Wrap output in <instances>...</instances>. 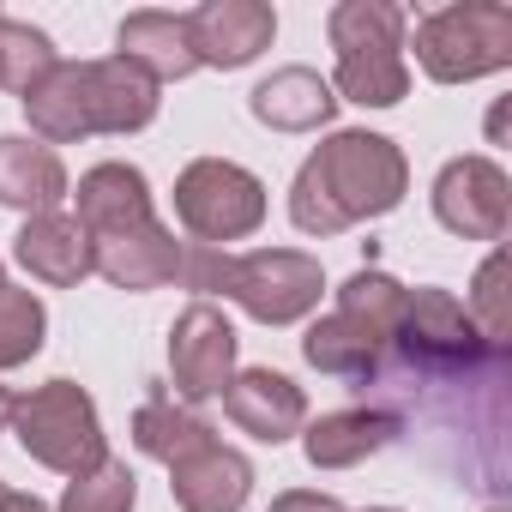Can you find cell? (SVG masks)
<instances>
[{
	"instance_id": "obj_3",
	"label": "cell",
	"mask_w": 512,
	"mask_h": 512,
	"mask_svg": "<svg viewBox=\"0 0 512 512\" xmlns=\"http://www.w3.org/2000/svg\"><path fill=\"white\" fill-rule=\"evenodd\" d=\"M181 284L199 296H229L260 326H290L308 308H320L326 272L314 253L296 247H260V253H223V247H181Z\"/></svg>"
},
{
	"instance_id": "obj_10",
	"label": "cell",
	"mask_w": 512,
	"mask_h": 512,
	"mask_svg": "<svg viewBox=\"0 0 512 512\" xmlns=\"http://www.w3.org/2000/svg\"><path fill=\"white\" fill-rule=\"evenodd\" d=\"M169 368H175V392L181 398H217L229 386V368H235V326L223 320V308L211 302H193L175 332H169Z\"/></svg>"
},
{
	"instance_id": "obj_21",
	"label": "cell",
	"mask_w": 512,
	"mask_h": 512,
	"mask_svg": "<svg viewBox=\"0 0 512 512\" xmlns=\"http://www.w3.org/2000/svg\"><path fill=\"white\" fill-rule=\"evenodd\" d=\"M398 428L404 422L392 410H338V416H320L302 446H308V464L314 470H350V464L386 452L398 440Z\"/></svg>"
},
{
	"instance_id": "obj_15",
	"label": "cell",
	"mask_w": 512,
	"mask_h": 512,
	"mask_svg": "<svg viewBox=\"0 0 512 512\" xmlns=\"http://www.w3.org/2000/svg\"><path fill=\"white\" fill-rule=\"evenodd\" d=\"M19 266L37 278V284H55V290H67V284H79V278H91L97 272V253H91V235H85V223L79 217H67V211H37L25 229H19Z\"/></svg>"
},
{
	"instance_id": "obj_2",
	"label": "cell",
	"mask_w": 512,
	"mask_h": 512,
	"mask_svg": "<svg viewBox=\"0 0 512 512\" xmlns=\"http://www.w3.org/2000/svg\"><path fill=\"white\" fill-rule=\"evenodd\" d=\"M25 115L43 139H91V133H139L157 121V85L127 67L121 55L109 61H55L25 97Z\"/></svg>"
},
{
	"instance_id": "obj_34",
	"label": "cell",
	"mask_w": 512,
	"mask_h": 512,
	"mask_svg": "<svg viewBox=\"0 0 512 512\" xmlns=\"http://www.w3.org/2000/svg\"><path fill=\"white\" fill-rule=\"evenodd\" d=\"M494 512H500V506H494Z\"/></svg>"
},
{
	"instance_id": "obj_32",
	"label": "cell",
	"mask_w": 512,
	"mask_h": 512,
	"mask_svg": "<svg viewBox=\"0 0 512 512\" xmlns=\"http://www.w3.org/2000/svg\"><path fill=\"white\" fill-rule=\"evenodd\" d=\"M0 290H7V272H0Z\"/></svg>"
},
{
	"instance_id": "obj_33",
	"label": "cell",
	"mask_w": 512,
	"mask_h": 512,
	"mask_svg": "<svg viewBox=\"0 0 512 512\" xmlns=\"http://www.w3.org/2000/svg\"><path fill=\"white\" fill-rule=\"evenodd\" d=\"M0 494H7V488H0Z\"/></svg>"
},
{
	"instance_id": "obj_30",
	"label": "cell",
	"mask_w": 512,
	"mask_h": 512,
	"mask_svg": "<svg viewBox=\"0 0 512 512\" xmlns=\"http://www.w3.org/2000/svg\"><path fill=\"white\" fill-rule=\"evenodd\" d=\"M13 404H19V398H13L7 386H0V428H7V422H13Z\"/></svg>"
},
{
	"instance_id": "obj_1",
	"label": "cell",
	"mask_w": 512,
	"mask_h": 512,
	"mask_svg": "<svg viewBox=\"0 0 512 512\" xmlns=\"http://www.w3.org/2000/svg\"><path fill=\"white\" fill-rule=\"evenodd\" d=\"M410 187L404 151L380 133H332L296 175L290 217L302 235H344L362 217H386Z\"/></svg>"
},
{
	"instance_id": "obj_20",
	"label": "cell",
	"mask_w": 512,
	"mask_h": 512,
	"mask_svg": "<svg viewBox=\"0 0 512 512\" xmlns=\"http://www.w3.org/2000/svg\"><path fill=\"white\" fill-rule=\"evenodd\" d=\"M115 55L127 67H139L151 85H169V79H187L199 61H193V37H187V19L175 13H133L115 37Z\"/></svg>"
},
{
	"instance_id": "obj_24",
	"label": "cell",
	"mask_w": 512,
	"mask_h": 512,
	"mask_svg": "<svg viewBox=\"0 0 512 512\" xmlns=\"http://www.w3.org/2000/svg\"><path fill=\"white\" fill-rule=\"evenodd\" d=\"M49 67H55V43L43 31H31V25L0 13V91H19L25 97Z\"/></svg>"
},
{
	"instance_id": "obj_27",
	"label": "cell",
	"mask_w": 512,
	"mask_h": 512,
	"mask_svg": "<svg viewBox=\"0 0 512 512\" xmlns=\"http://www.w3.org/2000/svg\"><path fill=\"white\" fill-rule=\"evenodd\" d=\"M464 314H470V326L482 332V344H488V350H506L512 320H506V253H500V247L482 260V272H476V284H470Z\"/></svg>"
},
{
	"instance_id": "obj_7",
	"label": "cell",
	"mask_w": 512,
	"mask_h": 512,
	"mask_svg": "<svg viewBox=\"0 0 512 512\" xmlns=\"http://www.w3.org/2000/svg\"><path fill=\"white\" fill-rule=\"evenodd\" d=\"M13 422H19V446L61 470V476H91L97 464H109V446H103V422H97V404L85 398V386L73 380H49L37 386L31 398L13 404Z\"/></svg>"
},
{
	"instance_id": "obj_17",
	"label": "cell",
	"mask_w": 512,
	"mask_h": 512,
	"mask_svg": "<svg viewBox=\"0 0 512 512\" xmlns=\"http://www.w3.org/2000/svg\"><path fill=\"white\" fill-rule=\"evenodd\" d=\"M247 109H253V121H266L278 133H314V127H326L338 115V97H332V85L320 73L284 67V73H272V79L253 85Z\"/></svg>"
},
{
	"instance_id": "obj_6",
	"label": "cell",
	"mask_w": 512,
	"mask_h": 512,
	"mask_svg": "<svg viewBox=\"0 0 512 512\" xmlns=\"http://www.w3.org/2000/svg\"><path fill=\"white\" fill-rule=\"evenodd\" d=\"M416 61L434 85H464L500 73L512 61V7L500 0H464L416 19Z\"/></svg>"
},
{
	"instance_id": "obj_23",
	"label": "cell",
	"mask_w": 512,
	"mask_h": 512,
	"mask_svg": "<svg viewBox=\"0 0 512 512\" xmlns=\"http://www.w3.org/2000/svg\"><path fill=\"white\" fill-rule=\"evenodd\" d=\"M404 296H410V290H404L398 278H386V272H356V278L338 290V314L374 326V332L392 344V332H398V320H404Z\"/></svg>"
},
{
	"instance_id": "obj_9",
	"label": "cell",
	"mask_w": 512,
	"mask_h": 512,
	"mask_svg": "<svg viewBox=\"0 0 512 512\" xmlns=\"http://www.w3.org/2000/svg\"><path fill=\"white\" fill-rule=\"evenodd\" d=\"M434 217L464 241H500L512 217V181L488 157H452L434 181Z\"/></svg>"
},
{
	"instance_id": "obj_13",
	"label": "cell",
	"mask_w": 512,
	"mask_h": 512,
	"mask_svg": "<svg viewBox=\"0 0 512 512\" xmlns=\"http://www.w3.org/2000/svg\"><path fill=\"white\" fill-rule=\"evenodd\" d=\"M169 476H175L169 494H175L181 512H241L247 494H253V464L241 452L217 446V440H205L199 452L175 458Z\"/></svg>"
},
{
	"instance_id": "obj_8",
	"label": "cell",
	"mask_w": 512,
	"mask_h": 512,
	"mask_svg": "<svg viewBox=\"0 0 512 512\" xmlns=\"http://www.w3.org/2000/svg\"><path fill=\"white\" fill-rule=\"evenodd\" d=\"M175 217L187 223V235L199 247L241 241V235H253L266 223V187H260V175L241 169V163L199 157L175 181Z\"/></svg>"
},
{
	"instance_id": "obj_12",
	"label": "cell",
	"mask_w": 512,
	"mask_h": 512,
	"mask_svg": "<svg viewBox=\"0 0 512 512\" xmlns=\"http://www.w3.org/2000/svg\"><path fill=\"white\" fill-rule=\"evenodd\" d=\"M223 410H229V422L241 428V434H253V440H290V434H302V422H308V398H302V386L290 380V374H272V368H247L241 380H229L223 386Z\"/></svg>"
},
{
	"instance_id": "obj_26",
	"label": "cell",
	"mask_w": 512,
	"mask_h": 512,
	"mask_svg": "<svg viewBox=\"0 0 512 512\" xmlns=\"http://www.w3.org/2000/svg\"><path fill=\"white\" fill-rule=\"evenodd\" d=\"M133 500H139V476L121 458H109L91 476H73V488L61 494L55 512H133Z\"/></svg>"
},
{
	"instance_id": "obj_4",
	"label": "cell",
	"mask_w": 512,
	"mask_h": 512,
	"mask_svg": "<svg viewBox=\"0 0 512 512\" xmlns=\"http://www.w3.org/2000/svg\"><path fill=\"white\" fill-rule=\"evenodd\" d=\"M398 350V386H464L476 374H494L506 362V350H488L482 332L470 326L464 302L452 290H410L404 296V320L392 332Z\"/></svg>"
},
{
	"instance_id": "obj_29",
	"label": "cell",
	"mask_w": 512,
	"mask_h": 512,
	"mask_svg": "<svg viewBox=\"0 0 512 512\" xmlns=\"http://www.w3.org/2000/svg\"><path fill=\"white\" fill-rule=\"evenodd\" d=\"M0 512H49V506H43L37 494H13V488H7V494H0Z\"/></svg>"
},
{
	"instance_id": "obj_25",
	"label": "cell",
	"mask_w": 512,
	"mask_h": 512,
	"mask_svg": "<svg viewBox=\"0 0 512 512\" xmlns=\"http://www.w3.org/2000/svg\"><path fill=\"white\" fill-rule=\"evenodd\" d=\"M43 326H49V314L31 290H13V284L0 290V368L31 362L43 350Z\"/></svg>"
},
{
	"instance_id": "obj_14",
	"label": "cell",
	"mask_w": 512,
	"mask_h": 512,
	"mask_svg": "<svg viewBox=\"0 0 512 512\" xmlns=\"http://www.w3.org/2000/svg\"><path fill=\"white\" fill-rule=\"evenodd\" d=\"M91 253H97V272L115 290H163V284L181 278V247H175V235L157 217L139 223V229H121V235L91 241Z\"/></svg>"
},
{
	"instance_id": "obj_19",
	"label": "cell",
	"mask_w": 512,
	"mask_h": 512,
	"mask_svg": "<svg viewBox=\"0 0 512 512\" xmlns=\"http://www.w3.org/2000/svg\"><path fill=\"white\" fill-rule=\"evenodd\" d=\"M61 199H67V169H61L55 145L0 133V205L37 217V211H55Z\"/></svg>"
},
{
	"instance_id": "obj_18",
	"label": "cell",
	"mask_w": 512,
	"mask_h": 512,
	"mask_svg": "<svg viewBox=\"0 0 512 512\" xmlns=\"http://www.w3.org/2000/svg\"><path fill=\"white\" fill-rule=\"evenodd\" d=\"M386 350H392V344H386L374 326L350 320V314H332V320L308 326V338H302V356H308L320 374H338V380H350V386H362V392L380 380Z\"/></svg>"
},
{
	"instance_id": "obj_28",
	"label": "cell",
	"mask_w": 512,
	"mask_h": 512,
	"mask_svg": "<svg viewBox=\"0 0 512 512\" xmlns=\"http://www.w3.org/2000/svg\"><path fill=\"white\" fill-rule=\"evenodd\" d=\"M272 512H344V500H332L320 488H290V494L272 500Z\"/></svg>"
},
{
	"instance_id": "obj_31",
	"label": "cell",
	"mask_w": 512,
	"mask_h": 512,
	"mask_svg": "<svg viewBox=\"0 0 512 512\" xmlns=\"http://www.w3.org/2000/svg\"><path fill=\"white\" fill-rule=\"evenodd\" d=\"M374 512H398V506H374Z\"/></svg>"
},
{
	"instance_id": "obj_16",
	"label": "cell",
	"mask_w": 512,
	"mask_h": 512,
	"mask_svg": "<svg viewBox=\"0 0 512 512\" xmlns=\"http://www.w3.org/2000/svg\"><path fill=\"white\" fill-rule=\"evenodd\" d=\"M79 223L91 241L151 223V187L133 163H97L79 175Z\"/></svg>"
},
{
	"instance_id": "obj_11",
	"label": "cell",
	"mask_w": 512,
	"mask_h": 512,
	"mask_svg": "<svg viewBox=\"0 0 512 512\" xmlns=\"http://www.w3.org/2000/svg\"><path fill=\"white\" fill-rule=\"evenodd\" d=\"M187 37H193V61L199 67H247L260 61L278 37V19L266 0H205L199 13H187Z\"/></svg>"
},
{
	"instance_id": "obj_5",
	"label": "cell",
	"mask_w": 512,
	"mask_h": 512,
	"mask_svg": "<svg viewBox=\"0 0 512 512\" xmlns=\"http://www.w3.org/2000/svg\"><path fill=\"white\" fill-rule=\"evenodd\" d=\"M404 7L392 0H344L332 7L326 31L338 49V91L362 109H392L410 91V67H404Z\"/></svg>"
},
{
	"instance_id": "obj_22",
	"label": "cell",
	"mask_w": 512,
	"mask_h": 512,
	"mask_svg": "<svg viewBox=\"0 0 512 512\" xmlns=\"http://www.w3.org/2000/svg\"><path fill=\"white\" fill-rule=\"evenodd\" d=\"M205 440H217L193 410H181L163 386L139 404V416H133V446L145 452V458H157V464H175V458H187V452H199Z\"/></svg>"
}]
</instances>
